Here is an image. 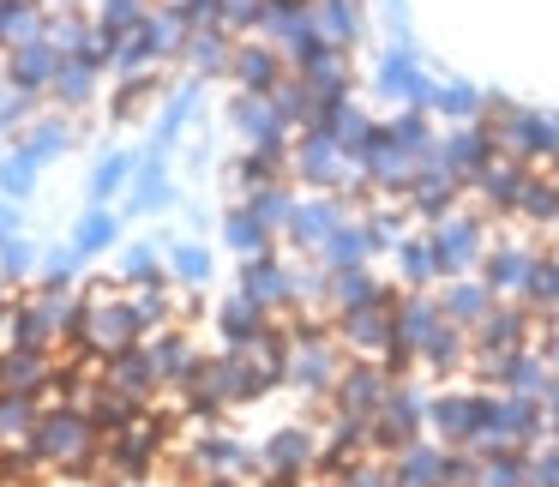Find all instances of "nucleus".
<instances>
[{
	"label": "nucleus",
	"instance_id": "1",
	"mask_svg": "<svg viewBox=\"0 0 559 487\" xmlns=\"http://www.w3.org/2000/svg\"><path fill=\"white\" fill-rule=\"evenodd\" d=\"M31 458H37L43 470H61V475L103 470V433H97L85 403H73V397L43 403V421H37V433H31Z\"/></svg>",
	"mask_w": 559,
	"mask_h": 487
},
{
	"label": "nucleus",
	"instance_id": "2",
	"mask_svg": "<svg viewBox=\"0 0 559 487\" xmlns=\"http://www.w3.org/2000/svg\"><path fill=\"white\" fill-rule=\"evenodd\" d=\"M289 319H295V343H289V379H283V385H295L301 397L331 403L343 367H349V349L337 343V331L313 325V319H301V313H289Z\"/></svg>",
	"mask_w": 559,
	"mask_h": 487
},
{
	"label": "nucleus",
	"instance_id": "3",
	"mask_svg": "<svg viewBox=\"0 0 559 487\" xmlns=\"http://www.w3.org/2000/svg\"><path fill=\"white\" fill-rule=\"evenodd\" d=\"M85 331H79V349H91L97 361H109V355H121V349H139L145 343V325H139V313H133V295H127V283L121 289H109V295H85Z\"/></svg>",
	"mask_w": 559,
	"mask_h": 487
},
{
	"label": "nucleus",
	"instance_id": "4",
	"mask_svg": "<svg viewBox=\"0 0 559 487\" xmlns=\"http://www.w3.org/2000/svg\"><path fill=\"white\" fill-rule=\"evenodd\" d=\"M289 181L295 187H313V193H349L361 181L343 145L331 133H295V151H289Z\"/></svg>",
	"mask_w": 559,
	"mask_h": 487
},
{
	"label": "nucleus",
	"instance_id": "5",
	"mask_svg": "<svg viewBox=\"0 0 559 487\" xmlns=\"http://www.w3.org/2000/svg\"><path fill=\"white\" fill-rule=\"evenodd\" d=\"M415 439H427V391L409 385V379H397L385 397V409L367 421V446H373V458H397L403 446H415Z\"/></svg>",
	"mask_w": 559,
	"mask_h": 487
},
{
	"label": "nucleus",
	"instance_id": "6",
	"mask_svg": "<svg viewBox=\"0 0 559 487\" xmlns=\"http://www.w3.org/2000/svg\"><path fill=\"white\" fill-rule=\"evenodd\" d=\"M487 211H451L433 223V253H439V277H475L487 259Z\"/></svg>",
	"mask_w": 559,
	"mask_h": 487
},
{
	"label": "nucleus",
	"instance_id": "7",
	"mask_svg": "<svg viewBox=\"0 0 559 487\" xmlns=\"http://www.w3.org/2000/svg\"><path fill=\"white\" fill-rule=\"evenodd\" d=\"M481 409H487V385H457L445 379V391L427 397V433L439 446H469V433L481 427Z\"/></svg>",
	"mask_w": 559,
	"mask_h": 487
},
{
	"label": "nucleus",
	"instance_id": "8",
	"mask_svg": "<svg viewBox=\"0 0 559 487\" xmlns=\"http://www.w3.org/2000/svg\"><path fill=\"white\" fill-rule=\"evenodd\" d=\"M259 470V451L247 446V439H235L229 427H199L193 433V446H187V475H193V482H205V475H253Z\"/></svg>",
	"mask_w": 559,
	"mask_h": 487
},
{
	"label": "nucleus",
	"instance_id": "9",
	"mask_svg": "<svg viewBox=\"0 0 559 487\" xmlns=\"http://www.w3.org/2000/svg\"><path fill=\"white\" fill-rule=\"evenodd\" d=\"M391 385H397V379L385 373V361H361V355H349L337 391H331V409H337V415H355V421H373V415L385 409Z\"/></svg>",
	"mask_w": 559,
	"mask_h": 487
},
{
	"label": "nucleus",
	"instance_id": "10",
	"mask_svg": "<svg viewBox=\"0 0 559 487\" xmlns=\"http://www.w3.org/2000/svg\"><path fill=\"white\" fill-rule=\"evenodd\" d=\"M433 157H439V169L457 175L463 193H469V181L499 157V139H493V127H487V121H463V127H451V133H439V151H433Z\"/></svg>",
	"mask_w": 559,
	"mask_h": 487
},
{
	"label": "nucleus",
	"instance_id": "11",
	"mask_svg": "<svg viewBox=\"0 0 559 487\" xmlns=\"http://www.w3.org/2000/svg\"><path fill=\"white\" fill-rule=\"evenodd\" d=\"M535 265H542V253H535L530 241H493V247H487V259H481V271H475V277H481L487 289L499 295V301H523V295H530Z\"/></svg>",
	"mask_w": 559,
	"mask_h": 487
},
{
	"label": "nucleus",
	"instance_id": "12",
	"mask_svg": "<svg viewBox=\"0 0 559 487\" xmlns=\"http://www.w3.org/2000/svg\"><path fill=\"white\" fill-rule=\"evenodd\" d=\"M373 91H379V97H391V103H403V109H433V79L415 67V49H403V43L379 55Z\"/></svg>",
	"mask_w": 559,
	"mask_h": 487
},
{
	"label": "nucleus",
	"instance_id": "13",
	"mask_svg": "<svg viewBox=\"0 0 559 487\" xmlns=\"http://www.w3.org/2000/svg\"><path fill=\"white\" fill-rule=\"evenodd\" d=\"M391 301H397V295H391ZM391 301H379V307H361V313H343L337 325V343L349 355H361V361H379V355L391 349V343H397V313H391Z\"/></svg>",
	"mask_w": 559,
	"mask_h": 487
},
{
	"label": "nucleus",
	"instance_id": "14",
	"mask_svg": "<svg viewBox=\"0 0 559 487\" xmlns=\"http://www.w3.org/2000/svg\"><path fill=\"white\" fill-rule=\"evenodd\" d=\"M403 205H409L415 223H439V217H451V211L463 205V181H457V175H445V169H439V157H433V163H421V169L409 175Z\"/></svg>",
	"mask_w": 559,
	"mask_h": 487
},
{
	"label": "nucleus",
	"instance_id": "15",
	"mask_svg": "<svg viewBox=\"0 0 559 487\" xmlns=\"http://www.w3.org/2000/svg\"><path fill=\"white\" fill-rule=\"evenodd\" d=\"M145 355H151V367H157V385L163 391H175V385H187V379L199 373V343H193V331L187 325H163V331H145Z\"/></svg>",
	"mask_w": 559,
	"mask_h": 487
},
{
	"label": "nucleus",
	"instance_id": "16",
	"mask_svg": "<svg viewBox=\"0 0 559 487\" xmlns=\"http://www.w3.org/2000/svg\"><path fill=\"white\" fill-rule=\"evenodd\" d=\"M259 470H265V475H289V482L313 475L319 470V433H313V427H301V421L277 427V433L259 446Z\"/></svg>",
	"mask_w": 559,
	"mask_h": 487
},
{
	"label": "nucleus",
	"instance_id": "17",
	"mask_svg": "<svg viewBox=\"0 0 559 487\" xmlns=\"http://www.w3.org/2000/svg\"><path fill=\"white\" fill-rule=\"evenodd\" d=\"M391 295H397V283H379L367 265H343V271H331V277H325V319L337 325L343 313L379 307V301H391Z\"/></svg>",
	"mask_w": 559,
	"mask_h": 487
},
{
	"label": "nucleus",
	"instance_id": "18",
	"mask_svg": "<svg viewBox=\"0 0 559 487\" xmlns=\"http://www.w3.org/2000/svg\"><path fill=\"white\" fill-rule=\"evenodd\" d=\"M373 253H391L385 229H379L373 217H349V223H337V229L325 235V247H319L313 259L325 271H343V265H367Z\"/></svg>",
	"mask_w": 559,
	"mask_h": 487
},
{
	"label": "nucleus",
	"instance_id": "19",
	"mask_svg": "<svg viewBox=\"0 0 559 487\" xmlns=\"http://www.w3.org/2000/svg\"><path fill=\"white\" fill-rule=\"evenodd\" d=\"M530 169H535V163L493 157V163H487V169L469 181V193L481 199L487 217H518V199H523V187H530Z\"/></svg>",
	"mask_w": 559,
	"mask_h": 487
},
{
	"label": "nucleus",
	"instance_id": "20",
	"mask_svg": "<svg viewBox=\"0 0 559 487\" xmlns=\"http://www.w3.org/2000/svg\"><path fill=\"white\" fill-rule=\"evenodd\" d=\"M337 223H349V199L343 193H319V199H301L289 217V229H283V241L295 247V253H319L325 247V235L337 229Z\"/></svg>",
	"mask_w": 559,
	"mask_h": 487
},
{
	"label": "nucleus",
	"instance_id": "21",
	"mask_svg": "<svg viewBox=\"0 0 559 487\" xmlns=\"http://www.w3.org/2000/svg\"><path fill=\"white\" fill-rule=\"evenodd\" d=\"M241 295H247V301H259L271 319L295 313V283H289V265H283L277 253L241 259Z\"/></svg>",
	"mask_w": 559,
	"mask_h": 487
},
{
	"label": "nucleus",
	"instance_id": "22",
	"mask_svg": "<svg viewBox=\"0 0 559 487\" xmlns=\"http://www.w3.org/2000/svg\"><path fill=\"white\" fill-rule=\"evenodd\" d=\"M61 61H67V55L55 49L49 37L13 43V49H7V85L31 91V97H49V85H55V73H61Z\"/></svg>",
	"mask_w": 559,
	"mask_h": 487
},
{
	"label": "nucleus",
	"instance_id": "23",
	"mask_svg": "<svg viewBox=\"0 0 559 487\" xmlns=\"http://www.w3.org/2000/svg\"><path fill=\"white\" fill-rule=\"evenodd\" d=\"M283 73H289V61H283L277 43H265V37H241V43H235V67H229V85L235 91H259V97H265Z\"/></svg>",
	"mask_w": 559,
	"mask_h": 487
},
{
	"label": "nucleus",
	"instance_id": "24",
	"mask_svg": "<svg viewBox=\"0 0 559 487\" xmlns=\"http://www.w3.org/2000/svg\"><path fill=\"white\" fill-rule=\"evenodd\" d=\"M433 295H439V313H445L451 325H463V331H475V325H481V319L499 307V295L487 289L481 277H439Z\"/></svg>",
	"mask_w": 559,
	"mask_h": 487
},
{
	"label": "nucleus",
	"instance_id": "25",
	"mask_svg": "<svg viewBox=\"0 0 559 487\" xmlns=\"http://www.w3.org/2000/svg\"><path fill=\"white\" fill-rule=\"evenodd\" d=\"M391 463V482L397 487H445V470H451V446H439V439H415V446H403Z\"/></svg>",
	"mask_w": 559,
	"mask_h": 487
},
{
	"label": "nucleus",
	"instance_id": "26",
	"mask_svg": "<svg viewBox=\"0 0 559 487\" xmlns=\"http://www.w3.org/2000/svg\"><path fill=\"white\" fill-rule=\"evenodd\" d=\"M229 127L247 139V145H295V133L271 115V103L259 91H235L229 97Z\"/></svg>",
	"mask_w": 559,
	"mask_h": 487
},
{
	"label": "nucleus",
	"instance_id": "27",
	"mask_svg": "<svg viewBox=\"0 0 559 487\" xmlns=\"http://www.w3.org/2000/svg\"><path fill=\"white\" fill-rule=\"evenodd\" d=\"M265 331H271V313L259 301H247L241 289L217 301V337H223V349H253Z\"/></svg>",
	"mask_w": 559,
	"mask_h": 487
},
{
	"label": "nucleus",
	"instance_id": "28",
	"mask_svg": "<svg viewBox=\"0 0 559 487\" xmlns=\"http://www.w3.org/2000/svg\"><path fill=\"white\" fill-rule=\"evenodd\" d=\"M169 205H175L169 163H163L157 151H145V157H139L133 187H127V211H133V217H157V211H169Z\"/></svg>",
	"mask_w": 559,
	"mask_h": 487
},
{
	"label": "nucleus",
	"instance_id": "29",
	"mask_svg": "<svg viewBox=\"0 0 559 487\" xmlns=\"http://www.w3.org/2000/svg\"><path fill=\"white\" fill-rule=\"evenodd\" d=\"M103 385H115L121 397H139V403H157V367H151V355H145V343L139 349H121V355H109L103 361Z\"/></svg>",
	"mask_w": 559,
	"mask_h": 487
},
{
	"label": "nucleus",
	"instance_id": "30",
	"mask_svg": "<svg viewBox=\"0 0 559 487\" xmlns=\"http://www.w3.org/2000/svg\"><path fill=\"white\" fill-rule=\"evenodd\" d=\"M235 31H193V37H187V55H181V67L193 79H229V67H235Z\"/></svg>",
	"mask_w": 559,
	"mask_h": 487
},
{
	"label": "nucleus",
	"instance_id": "31",
	"mask_svg": "<svg viewBox=\"0 0 559 487\" xmlns=\"http://www.w3.org/2000/svg\"><path fill=\"white\" fill-rule=\"evenodd\" d=\"M49 385H55V355H37V349H0V391L43 397Z\"/></svg>",
	"mask_w": 559,
	"mask_h": 487
},
{
	"label": "nucleus",
	"instance_id": "32",
	"mask_svg": "<svg viewBox=\"0 0 559 487\" xmlns=\"http://www.w3.org/2000/svg\"><path fill=\"white\" fill-rule=\"evenodd\" d=\"M0 349H37V355H55V349H61V337H55V325L43 319L37 301H13V313H7V325H0Z\"/></svg>",
	"mask_w": 559,
	"mask_h": 487
},
{
	"label": "nucleus",
	"instance_id": "33",
	"mask_svg": "<svg viewBox=\"0 0 559 487\" xmlns=\"http://www.w3.org/2000/svg\"><path fill=\"white\" fill-rule=\"evenodd\" d=\"M469 361H475V337L463 325H451V319L433 331V337H427V349H421V367L433 379H457Z\"/></svg>",
	"mask_w": 559,
	"mask_h": 487
},
{
	"label": "nucleus",
	"instance_id": "34",
	"mask_svg": "<svg viewBox=\"0 0 559 487\" xmlns=\"http://www.w3.org/2000/svg\"><path fill=\"white\" fill-rule=\"evenodd\" d=\"M73 139L79 133H73V121H67V115H37V121L19 133V151H25L37 169H49L55 157H67V151H73Z\"/></svg>",
	"mask_w": 559,
	"mask_h": 487
},
{
	"label": "nucleus",
	"instance_id": "35",
	"mask_svg": "<svg viewBox=\"0 0 559 487\" xmlns=\"http://www.w3.org/2000/svg\"><path fill=\"white\" fill-rule=\"evenodd\" d=\"M391 259H397V283L403 289H433L439 283V253H433V235H403L397 247H391Z\"/></svg>",
	"mask_w": 559,
	"mask_h": 487
},
{
	"label": "nucleus",
	"instance_id": "36",
	"mask_svg": "<svg viewBox=\"0 0 559 487\" xmlns=\"http://www.w3.org/2000/svg\"><path fill=\"white\" fill-rule=\"evenodd\" d=\"M199 91H205V79H187L181 91H169V103H163V115H157V139H151V151H157V157H169L175 139L187 133V121L199 115Z\"/></svg>",
	"mask_w": 559,
	"mask_h": 487
},
{
	"label": "nucleus",
	"instance_id": "37",
	"mask_svg": "<svg viewBox=\"0 0 559 487\" xmlns=\"http://www.w3.org/2000/svg\"><path fill=\"white\" fill-rule=\"evenodd\" d=\"M43 421V397H19V391H0V451H25L31 433Z\"/></svg>",
	"mask_w": 559,
	"mask_h": 487
},
{
	"label": "nucleus",
	"instance_id": "38",
	"mask_svg": "<svg viewBox=\"0 0 559 487\" xmlns=\"http://www.w3.org/2000/svg\"><path fill=\"white\" fill-rule=\"evenodd\" d=\"M223 241H229V253H241V259H259V253H271L277 247V235L265 229V223L253 217V205H229L223 211Z\"/></svg>",
	"mask_w": 559,
	"mask_h": 487
},
{
	"label": "nucleus",
	"instance_id": "39",
	"mask_svg": "<svg viewBox=\"0 0 559 487\" xmlns=\"http://www.w3.org/2000/svg\"><path fill=\"white\" fill-rule=\"evenodd\" d=\"M97 91H103V73H97V67H85V61H61V73H55L49 97L61 103L67 115H85L91 103H97Z\"/></svg>",
	"mask_w": 559,
	"mask_h": 487
},
{
	"label": "nucleus",
	"instance_id": "40",
	"mask_svg": "<svg viewBox=\"0 0 559 487\" xmlns=\"http://www.w3.org/2000/svg\"><path fill=\"white\" fill-rule=\"evenodd\" d=\"M145 37H151V55H157L163 67H175L187 55V37H193V31H187V19L175 13V7H151V13H145Z\"/></svg>",
	"mask_w": 559,
	"mask_h": 487
},
{
	"label": "nucleus",
	"instance_id": "41",
	"mask_svg": "<svg viewBox=\"0 0 559 487\" xmlns=\"http://www.w3.org/2000/svg\"><path fill=\"white\" fill-rule=\"evenodd\" d=\"M133 175H139L133 151H109V157H97V169H91V181H85L91 205H109L115 193H127V187H133Z\"/></svg>",
	"mask_w": 559,
	"mask_h": 487
},
{
	"label": "nucleus",
	"instance_id": "42",
	"mask_svg": "<svg viewBox=\"0 0 559 487\" xmlns=\"http://www.w3.org/2000/svg\"><path fill=\"white\" fill-rule=\"evenodd\" d=\"M265 103H271V115H277L289 133H301V127H307V109H313V85H307L301 73H283L277 85L265 91Z\"/></svg>",
	"mask_w": 559,
	"mask_h": 487
},
{
	"label": "nucleus",
	"instance_id": "43",
	"mask_svg": "<svg viewBox=\"0 0 559 487\" xmlns=\"http://www.w3.org/2000/svg\"><path fill=\"white\" fill-rule=\"evenodd\" d=\"M163 73H169V67H151V73H127V79H115V103H109L115 121H133V115H145V103L163 91Z\"/></svg>",
	"mask_w": 559,
	"mask_h": 487
},
{
	"label": "nucleus",
	"instance_id": "44",
	"mask_svg": "<svg viewBox=\"0 0 559 487\" xmlns=\"http://www.w3.org/2000/svg\"><path fill=\"white\" fill-rule=\"evenodd\" d=\"M247 205H253V217L283 241V229H289V217H295L301 199H295V181H271V187H259V193H247Z\"/></svg>",
	"mask_w": 559,
	"mask_h": 487
},
{
	"label": "nucleus",
	"instance_id": "45",
	"mask_svg": "<svg viewBox=\"0 0 559 487\" xmlns=\"http://www.w3.org/2000/svg\"><path fill=\"white\" fill-rule=\"evenodd\" d=\"M163 265H169V283H181V289H205V283H211V247H199V241H169Z\"/></svg>",
	"mask_w": 559,
	"mask_h": 487
},
{
	"label": "nucleus",
	"instance_id": "46",
	"mask_svg": "<svg viewBox=\"0 0 559 487\" xmlns=\"http://www.w3.org/2000/svg\"><path fill=\"white\" fill-rule=\"evenodd\" d=\"M115 241H121V217H115L109 205H91L85 217L73 223V247H79L85 259H91V253H103V247H115Z\"/></svg>",
	"mask_w": 559,
	"mask_h": 487
},
{
	"label": "nucleus",
	"instance_id": "47",
	"mask_svg": "<svg viewBox=\"0 0 559 487\" xmlns=\"http://www.w3.org/2000/svg\"><path fill=\"white\" fill-rule=\"evenodd\" d=\"M481 109H487V97L475 85H433V109L427 115H445L451 127H463V121H481Z\"/></svg>",
	"mask_w": 559,
	"mask_h": 487
},
{
	"label": "nucleus",
	"instance_id": "48",
	"mask_svg": "<svg viewBox=\"0 0 559 487\" xmlns=\"http://www.w3.org/2000/svg\"><path fill=\"white\" fill-rule=\"evenodd\" d=\"M115 277H121L127 289H139V283H163V277H169V265H163V253L151 241H133L121 253V265H115Z\"/></svg>",
	"mask_w": 559,
	"mask_h": 487
},
{
	"label": "nucleus",
	"instance_id": "49",
	"mask_svg": "<svg viewBox=\"0 0 559 487\" xmlns=\"http://www.w3.org/2000/svg\"><path fill=\"white\" fill-rule=\"evenodd\" d=\"M145 13H151V0H91V19H97V31H109V37L139 31Z\"/></svg>",
	"mask_w": 559,
	"mask_h": 487
},
{
	"label": "nucleus",
	"instance_id": "50",
	"mask_svg": "<svg viewBox=\"0 0 559 487\" xmlns=\"http://www.w3.org/2000/svg\"><path fill=\"white\" fill-rule=\"evenodd\" d=\"M37 175H43V169H37V163H31L25 151L13 145L7 157H0V199H13V205H25V199L37 193Z\"/></svg>",
	"mask_w": 559,
	"mask_h": 487
},
{
	"label": "nucleus",
	"instance_id": "51",
	"mask_svg": "<svg viewBox=\"0 0 559 487\" xmlns=\"http://www.w3.org/2000/svg\"><path fill=\"white\" fill-rule=\"evenodd\" d=\"M313 19H319V31H325L331 43H343V49L361 37V13H355V0H313Z\"/></svg>",
	"mask_w": 559,
	"mask_h": 487
},
{
	"label": "nucleus",
	"instance_id": "52",
	"mask_svg": "<svg viewBox=\"0 0 559 487\" xmlns=\"http://www.w3.org/2000/svg\"><path fill=\"white\" fill-rule=\"evenodd\" d=\"M37 103L43 97H31V91L0 85V133H25V127L37 121Z\"/></svg>",
	"mask_w": 559,
	"mask_h": 487
},
{
	"label": "nucleus",
	"instance_id": "53",
	"mask_svg": "<svg viewBox=\"0 0 559 487\" xmlns=\"http://www.w3.org/2000/svg\"><path fill=\"white\" fill-rule=\"evenodd\" d=\"M265 0H223V31H235V37H259L265 31Z\"/></svg>",
	"mask_w": 559,
	"mask_h": 487
},
{
	"label": "nucleus",
	"instance_id": "54",
	"mask_svg": "<svg viewBox=\"0 0 559 487\" xmlns=\"http://www.w3.org/2000/svg\"><path fill=\"white\" fill-rule=\"evenodd\" d=\"M31 271H43V253H37V247L25 241V235H19V241H7V247H0V277H7V283H25Z\"/></svg>",
	"mask_w": 559,
	"mask_h": 487
},
{
	"label": "nucleus",
	"instance_id": "55",
	"mask_svg": "<svg viewBox=\"0 0 559 487\" xmlns=\"http://www.w3.org/2000/svg\"><path fill=\"white\" fill-rule=\"evenodd\" d=\"M331 487H397V482H391V463L385 458H367V463H355V470L331 475Z\"/></svg>",
	"mask_w": 559,
	"mask_h": 487
},
{
	"label": "nucleus",
	"instance_id": "56",
	"mask_svg": "<svg viewBox=\"0 0 559 487\" xmlns=\"http://www.w3.org/2000/svg\"><path fill=\"white\" fill-rule=\"evenodd\" d=\"M530 487H559V439H542L530 451Z\"/></svg>",
	"mask_w": 559,
	"mask_h": 487
},
{
	"label": "nucleus",
	"instance_id": "57",
	"mask_svg": "<svg viewBox=\"0 0 559 487\" xmlns=\"http://www.w3.org/2000/svg\"><path fill=\"white\" fill-rule=\"evenodd\" d=\"M79 265H85L79 247H49V253H43V277H55V283H73Z\"/></svg>",
	"mask_w": 559,
	"mask_h": 487
},
{
	"label": "nucleus",
	"instance_id": "58",
	"mask_svg": "<svg viewBox=\"0 0 559 487\" xmlns=\"http://www.w3.org/2000/svg\"><path fill=\"white\" fill-rule=\"evenodd\" d=\"M19 235H25V211H19L13 199H0V247L19 241Z\"/></svg>",
	"mask_w": 559,
	"mask_h": 487
},
{
	"label": "nucleus",
	"instance_id": "59",
	"mask_svg": "<svg viewBox=\"0 0 559 487\" xmlns=\"http://www.w3.org/2000/svg\"><path fill=\"white\" fill-rule=\"evenodd\" d=\"M259 487H301V482H289V475H265Z\"/></svg>",
	"mask_w": 559,
	"mask_h": 487
}]
</instances>
